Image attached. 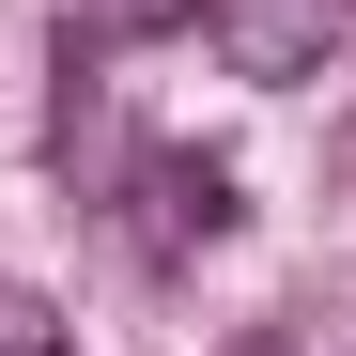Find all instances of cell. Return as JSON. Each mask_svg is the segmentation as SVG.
<instances>
[{
    "mask_svg": "<svg viewBox=\"0 0 356 356\" xmlns=\"http://www.w3.org/2000/svg\"><path fill=\"white\" fill-rule=\"evenodd\" d=\"M202 31H217V63H232V78L294 93V78H325V47H341V0H202Z\"/></svg>",
    "mask_w": 356,
    "mask_h": 356,
    "instance_id": "obj_1",
    "label": "cell"
},
{
    "mask_svg": "<svg viewBox=\"0 0 356 356\" xmlns=\"http://www.w3.org/2000/svg\"><path fill=\"white\" fill-rule=\"evenodd\" d=\"M232 232V170L217 155H140V248H217Z\"/></svg>",
    "mask_w": 356,
    "mask_h": 356,
    "instance_id": "obj_2",
    "label": "cell"
},
{
    "mask_svg": "<svg viewBox=\"0 0 356 356\" xmlns=\"http://www.w3.org/2000/svg\"><path fill=\"white\" fill-rule=\"evenodd\" d=\"M0 356H78V341H63V310H47L31 279H0Z\"/></svg>",
    "mask_w": 356,
    "mask_h": 356,
    "instance_id": "obj_3",
    "label": "cell"
}]
</instances>
